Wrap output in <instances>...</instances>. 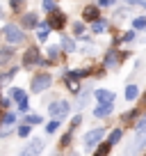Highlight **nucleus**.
<instances>
[{"mask_svg": "<svg viewBox=\"0 0 146 156\" xmlns=\"http://www.w3.org/2000/svg\"><path fill=\"white\" fill-rule=\"evenodd\" d=\"M137 97H139V90H137V85H128V87H126V99H128V101H135Z\"/></svg>", "mask_w": 146, "mask_h": 156, "instance_id": "15", "label": "nucleus"}, {"mask_svg": "<svg viewBox=\"0 0 146 156\" xmlns=\"http://www.w3.org/2000/svg\"><path fill=\"white\" fill-rule=\"evenodd\" d=\"M73 32H75V37H82L85 34V23H75L73 25Z\"/></svg>", "mask_w": 146, "mask_h": 156, "instance_id": "26", "label": "nucleus"}, {"mask_svg": "<svg viewBox=\"0 0 146 156\" xmlns=\"http://www.w3.org/2000/svg\"><path fill=\"white\" fill-rule=\"evenodd\" d=\"M144 101H146V97H144Z\"/></svg>", "mask_w": 146, "mask_h": 156, "instance_id": "41", "label": "nucleus"}, {"mask_svg": "<svg viewBox=\"0 0 146 156\" xmlns=\"http://www.w3.org/2000/svg\"><path fill=\"white\" fill-rule=\"evenodd\" d=\"M59 55V46H48V60H57Z\"/></svg>", "mask_w": 146, "mask_h": 156, "instance_id": "24", "label": "nucleus"}, {"mask_svg": "<svg viewBox=\"0 0 146 156\" xmlns=\"http://www.w3.org/2000/svg\"><path fill=\"white\" fill-rule=\"evenodd\" d=\"M12 97H14L16 101H23V99H25V92H23L21 87H16V90H12Z\"/></svg>", "mask_w": 146, "mask_h": 156, "instance_id": "25", "label": "nucleus"}, {"mask_svg": "<svg viewBox=\"0 0 146 156\" xmlns=\"http://www.w3.org/2000/svg\"><path fill=\"white\" fill-rule=\"evenodd\" d=\"M132 28H135V30H144L146 28V19H144V16L135 19V21H132Z\"/></svg>", "mask_w": 146, "mask_h": 156, "instance_id": "22", "label": "nucleus"}, {"mask_svg": "<svg viewBox=\"0 0 146 156\" xmlns=\"http://www.w3.org/2000/svg\"><path fill=\"white\" fill-rule=\"evenodd\" d=\"M62 48H66V53H73V51H75V44H73L71 37H62Z\"/></svg>", "mask_w": 146, "mask_h": 156, "instance_id": "18", "label": "nucleus"}, {"mask_svg": "<svg viewBox=\"0 0 146 156\" xmlns=\"http://www.w3.org/2000/svg\"><path fill=\"white\" fill-rule=\"evenodd\" d=\"M114 0H98V7H110Z\"/></svg>", "mask_w": 146, "mask_h": 156, "instance_id": "34", "label": "nucleus"}, {"mask_svg": "<svg viewBox=\"0 0 146 156\" xmlns=\"http://www.w3.org/2000/svg\"><path fill=\"white\" fill-rule=\"evenodd\" d=\"M41 122V117L39 115H30V117H25V124H39Z\"/></svg>", "mask_w": 146, "mask_h": 156, "instance_id": "27", "label": "nucleus"}, {"mask_svg": "<svg viewBox=\"0 0 146 156\" xmlns=\"http://www.w3.org/2000/svg\"><path fill=\"white\" fill-rule=\"evenodd\" d=\"M98 149H96V154L98 156H105V154H110V149H112V145H110V142H103V145H101V142H98Z\"/></svg>", "mask_w": 146, "mask_h": 156, "instance_id": "19", "label": "nucleus"}, {"mask_svg": "<svg viewBox=\"0 0 146 156\" xmlns=\"http://www.w3.org/2000/svg\"><path fill=\"white\" fill-rule=\"evenodd\" d=\"M112 112V103H107V101H101V106L94 108V115L96 117H107Z\"/></svg>", "mask_w": 146, "mask_h": 156, "instance_id": "9", "label": "nucleus"}, {"mask_svg": "<svg viewBox=\"0 0 146 156\" xmlns=\"http://www.w3.org/2000/svg\"><path fill=\"white\" fill-rule=\"evenodd\" d=\"M14 122H16V115H14V112H7V115L2 117V124H5V126H12Z\"/></svg>", "mask_w": 146, "mask_h": 156, "instance_id": "23", "label": "nucleus"}, {"mask_svg": "<svg viewBox=\"0 0 146 156\" xmlns=\"http://www.w3.org/2000/svg\"><path fill=\"white\" fill-rule=\"evenodd\" d=\"M68 142H71V133H66V136H62V140H59V145H62V147H66Z\"/></svg>", "mask_w": 146, "mask_h": 156, "instance_id": "33", "label": "nucleus"}, {"mask_svg": "<svg viewBox=\"0 0 146 156\" xmlns=\"http://www.w3.org/2000/svg\"><path fill=\"white\" fill-rule=\"evenodd\" d=\"M80 122H82V117H80V115H75V117H73V122H71V126H73V129H75V126H78V124H80Z\"/></svg>", "mask_w": 146, "mask_h": 156, "instance_id": "35", "label": "nucleus"}, {"mask_svg": "<svg viewBox=\"0 0 146 156\" xmlns=\"http://www.w3.org/2000/svg\"><path fill=\"white\" fill-rule=\"evenodd\" d=\"M2 34H5L7 44H21V41H23V37H25V34L21 32V28H18V25H5Z\"/></svg>", "mask_w": 146, "mask_h": 156, "instance_id": "3", "label": "nucleus"}, {"mask_svg": "<svg viewBox=\"0 0 146 156\" xmlns=\"http://www.w3.org/2000/svg\"><path fill=\"white\" fill-rule=\"evenodd\" d=\"M23 25H25V28H34V25H37V14H32V12L25 14L23 16Z\"/></svg>", "mask_w": 146, "mask_h": 156, "instance_id": "17", "label": "nucleus"}, {"mask_svg": "<svg viewBox=\"0 0 146 156\" xmlns=\"http://www.w3.org/2000/svg\"><path fill=\"white\" fill-rule=\"evenodd\" d=\"M23 64L25 67H34V64H46V60H41L39 58V48L32 46V48H28L23 53Z\"/></svg>", "mask_w": 146, "mask_h": 156, "instance_id": "5", "label": "nucleus"}, {"mask_svg": "<svg viewBox=\"0 0 146 156\" xmlns=\"http://www.w3.org/2000/svg\"><path fill=\"white\" fill-rule=\"evenodd\" d=\"M96 99L98 101H107V103H114V92H110V90H103V87H98L96 92Z\"/></svg>", "mask_w": 146, "mask_h": 156, "instance_id": "10", "label": "nucleus"}, {"mask_svg": "<svg viewBox=\"0 0 146 156\" xmlns=\"http://www.w3.org/2000/svg\"><path fill=\"white\" fill-rule=\"evenodd\" d=\"M41 149H44V142H41V140H32V145L25 147L23 154H39Z\"/></svg>", "mask_w": 146, "mask_h": 156, "instance_id": "13", "label": "nucleus"}, {"mask_svg": "<svg viewBox=\"0 0 146 156\" xmlns=\"http://www.w3.org/2000/svg\"><path fill=\"white\" fill-rule=\"evenodd\" d=\"M64 23H66V16H64L59 9H53L48 14V25L53 30H64Z\"/></svg>", "mask_w": 146, "mask_h": 156, "instance_id": "7", "label": "nucleus"}, {"mask_svg": "<svg viewBox=\"0 0 146 156\" xmlns=\"http://www.w3.org/2000/svg\"><path fill=\"white\" fill-rule=\"evenodd\" d=\"M119 60H121V58H119L117 51H107V55H105V60H103V64H105L107 69H112V67H117V64H119Z\"/></svg>", "mask_w": 146, "mask_h": 156, "instance_id": "8", "label": "nucleus"}, {"mask_svg": "<svg viewBox=\"0 0 146 156\" xmlns=\"http://www.w3.org/2000/svg\"><path fill=\"white\" fill-rule=\"evenodd\" d=\"M0 16H2V7H0Z\"/></svg>", "mask_w": 146, "mask_h": 156, "instance_id": "40", "label": "nucleus"}, {"mask_svg": "<svg viewBox=\"0 0 146 156\" xmlns=\"http://www.w3.org/2000/svg\"><path fill=\"white\" fill-rule=\"evenodd\" d=\"M146 147V115L139 119V124H137V131H135V142L130 145V149L128 151H139Z\"/></svg>", "mask_w": 146, "mask_h": 156, "instance_id": "1", "label": "nucleus"}, {"mask_svg": "<svg viewBox=\"0 0 146 156\" xmlns=\"http://www.w3.org/2000/svg\"><path fill=\"white\" fill-rule=\"evenodd\" d=\"M28 108H30V101H28V97H25L23 101H18V110H23V112H25Z\"/></svg>", "mask_w": 146, "mask_h": 156, "instance_id": "30", "label": "nucleus"}, {"mask_svg": "<svg viewBox=\"0 0 146 156\" xmlns=\"http://www.w3.org/2000/svg\"><path fill=\"white\" fill-rule=\"evenodd\" d=\"M132 117H137V110H130V112H126V115H123V119H132Z\"/></svg>", "mask_w": 146, "mask_h": 156, "instance_id": "37", "label": "nucleus"}, {"mask_svg": "<svg viewBox=\"0 0 146 156\" xmlns=\"http://www.w3.org/2000/svg\"><path fill=\"white\" fill-rule=\"evenodd\" d=\"M87 101H89V94H82L80 101H78V108H85V106H87Z\"/></svg>", "mask_w": 146, "mask_h": 156, "instance_id": "32", "label": "nucleus"}, {"mask_svg": "<svg viewBox=\"0 0 146 156\" xmlns=\"http://www.w3.org/2000/svg\"><path fill=\"white\" fill-rule=\"evenodd\" d=\"M41 5H44V9H46V12H53V9H55V0H44Z\"/></svg>", "mask_w": 146, "mask_h": 156, "instance_id": "28", "label": "nucleus"}, {"mask_svg": "<svg viewBox=\"0 0 146 156\" xmlns=\"http://www.w3.org/2000/svg\"><path fill=\"white\" fill-rule=\"evenodd\" d=\"M132 39H135V32H126L123 34V41H132Z\"/></svg>", "mask_w": 146, "mask_h": 156, "instance_id": "36", "label": "nucleus"}, {"mask_svg": "<svg viewBox=\"0 0 146 156\" xmlns=\"http://www.w3.org/2000/svg\"><path fill=\"white\" fill-rule=\"evenodd\" d=\"M12 58H14V51H12L9 46L0 51V64H7V62H9V60H12Z\"/></svg>", "mask_w": 146, "mask_h": 156, "instance_id": "14", "label": "nucleus"}, {"mask_svg": "<svg viewBox=\"0 0 146 156\" xmlns=\"http://www.w3.org/2000/svg\"><path fill=\"white\" fill-rule=\"evenodd\" d=\"M21 5H23V0H9V7H12L14 12H18V9H21Z\"/></svg>", "mask_w": 146, "mask_h": 156, "instance_id": "29", "label": "nucleus"}, {"mask_svg": "<svg viewBox=\"0 0 146 156\" xmlns=\"http://www.w3.org/2000/svg\"><path fill=\"white\" fill-rule=\"evenodd\" d=\"M0 106H2V108H9L12 101H9V99H0Z\"/></svg>", "mask_w": 146, "mask_h": 156, "instance_id": "38", "label": "nucleus"}, {"mask_svg": "<svg viewBox=\"0 0 146 156\" xmlns=\"http://www.w3.org/2000/svg\"><path fill=\"white\" fill-rule=\"evenodd\" d=\"M68 110H71V106H68L66 101H55L53 106H48V112L53 117H57V119H62V117L68 115Z\"/></svg>", "mask_w": 146, "mask_h": 156, "instance_id": "6", "label": "nucleus"}, {"mask_svg": "<svg viewBox=\"0 0 146 156\" xmlns=\"http://www.w3.org/2000/svg\"><path fill=\"white\" fill-rule=\"evenodd\" d=\"M82 19H85V21H96V19H98V7H94V5L85 7V12H82Z\"/></svg>", "mask_w": 146, "mask_h": 156, "instance_id": "12", "label": "nucleus"}, {"mask_svg": "<svg viewBox=\"0 0 146 156\" xmlns=\"http://www.w3.org/2000/svg\"><path fill=\"white\" fill-rule=\"evenodd\" d=\"M103 136H105V129H94V131H89L87 136H85V147H87V149H94V147L98 145V142L103 140Z\"/></svg>", "mask_w": 146, "mask_h": 156, "instance_id": "4", "label": "nucleus"}, {"mask_svg": "<svg viewBox=\"0 0 146 156\" xmlns=\"http://www.w3.org/2000/svg\"><path fill=\"white\" fill-rule=\"evenodd\" d=\"M105 30H107V23H105V21H94V32H96V34H103V32H105Z\"/></svg>", "mask_w": 146, "mask_h": 156, "instance_id": "20", "label": "nucleus"}, {"mask_svg": "<svg viewBox=\"0 0 146 156\" xmlns=\"http://www.w3.org/2000/svg\"><path fill=\"white\" fill-rule=\"evenodd\" d=\"M121 136H123V131H121V129H114V131L110 133V138H107V142H110V145L114 147V145H117L119 140H121Z\"/></svg>", "mask_w": 146, "mask_h": 156, "instance_id": "16", "label": "nucleus"}, {"mask_svg": "<svg viewBox=\"0 0 146 156\" xmlns=\"http://www.w3.org/2000/svg\"><path fill=\"white\" fill-rule=\"evenodd\" d=\"M50 83H53V78H50V73H37V76L32 78V92H44V90L50 87Z\"/></svg>", "mask_w": 146, "mask_h": 156, "instance_id": "2", "label": "nucleus"}, {"mask_svg": "<svg viewBox=\"0 0 146 156\" xmlns=\"http://www.w3.org/2000/svg\"><path fill=\"white\" fill-rule=\"evenodd\" d=\"M18 136H21V138H28V136H30V124H28V126H21V129H18Z\"/></svg>", "mask_w": 146, "mask_h": 156, "instance_id": "31", "label": "nucleus"}, {"mask_svg": "<svg viewBox=\"0 0 146 156\" xmlns=\"http://www.w3.org/2000/svg\"><path fill=\"white\" fill-rule=\"evenodd\" d=\"M57 129H59V119H57V117H55L53 122H48V126H46V133H55V131H57Z\"/></svg>", "mask_w": 146, "mask_h": 156, "instance_id": "21", "label": "nucleus"}, {"mask_svg": "<svg viewBox=\"0 0 146 156\" xmlns=\"http://www.w3.org/2000/svg\"><path fill=\"white\" fill-rule=\"evenodd\" d=\"M126 2H132V5H146L144 0H126Z\"/></svg>", "mask_w": 146, "mask_h": 156, "instance_id": "39", "label": "nucleus"}, {"mask_svg": "<svg viewBox=\"0 0 146 156\" xmlns=\"http://www.w3.org/2000/svg\"><path fill=\"white\" fill-rule=\"evenodd\" d=\"M50 25L48 23H41L39 28H37V39H39V41H46V39H48V34H50Z\"/></svg>", "mask_w": 146, "mask_h": 156, "instance_id": "11", "label": "nucleus"}]
</instances>
